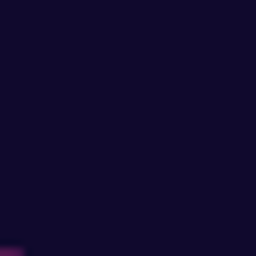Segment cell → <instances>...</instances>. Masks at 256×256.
I'll return each instance as SVG.
<instances>
[{
    "instance_id": "1",
    "label": "cell",
    "mask_w": 256,
    "mask_h": 256,
    "mask_svg": "<svg viewBox=\"0 0 256 256\" xmlns=\"http://www.w3.org/2000/svg\"><path fill=\"white\" fill-rule=\"evenodd\" d=\"M0 256H16V248H8V240H0Z\"/></svg>"
}]
</instances>
